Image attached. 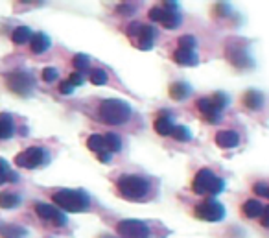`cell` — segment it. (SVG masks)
<instances>
[{
  "instance_id": "6da1fadb",
  "label": "cell",
  "mask_w": 269,
  "mask_h": 238,
  "mask_svg": "<svg viewBox=\"0 0 269 238\" xmlns=\"http://www.w3.org/2000/svg\"><path fill=\"white\" fill-rule=\"evenodd\" d=\"M55 207L65 213H85L91 207V198L85 190L76 189H61L52 196Z\"/></svg>"
},
{
  "instance_id": "7a4b0ae2",
  "label": "cell",
  "mask_w": 269,
  "mask_h": 238,
  "mask_svg": "<svg viewBox=\"0 0 269 238\" xmlns=\"http://www.w3.org/2000/svg\"><path fill=\"white\" fill-rule=\"evenodd\" d=\"M100 120L109 126H122L131 118V105L118 98H109L100 104Z\"/></svg>"
},
{
  "instance_id": "3957f363",
  "label": "cell",
  "mask_w": 269,
  "mask_h": 238,
  "mask_svg": "<svg viewBox=\"0 0 269 238\" xmlns=\"http://www.w3.org/2000/svg\"><path fill=\"white\" fill-rule=\"evenodd\" d=\"M117 189L124 200L142 202V200H146L147 192H149V183L140 176L126 174V176H120L117 179Z\"/></svg>"
},
{
  "instance_id": "277c9868",
  "label": "cell",
  "mask_w": 269,
  "mask_h": 238,
  "mask_svg": "<svg viewBox=\"0 0 269 238\" xmlns=\"http://www.w3.org/2000/svg\"><path fill=\"white\" fill-rule=\"evenodd\" d=\"M192 190L199 196H207V198H214V196L221 194L225 190V181L220 176H216L212 170L208 168H201L194 176L192 181Z\"/></svg>"
},
{
  "instance_id": "5b68a950",
  "label": "cell",
  "mask_w": 269,
  "mask_h": 238,
  "mask_svg": "<svg viewBox=\"0 0 269 238\" xmlns=\"http://www.w3.org/2000/svg\"><path fill=\"white\" fill-rule=\"evenodd\" d=\"M229 105V96L225 92H216L212 96L197 100V111L208 124H218L221 120V111Z\"/></svg>"
},
{
  "instance_id": "8992f818",
  "label": "cell",
  "mask_w": 269,
  "mask_h": 238,
  "mask_svg": "<svg viewBox=\"0 0 269 238\" xmlns=\"http://www.w3.org/2000/svg\"><path fill=\"white\" fill-rule=\"evenodd\" d=\"M50 163V152L46 148L31 146L26 148L24 152H20L15 157V165L20 168H28V170H35V168H43Z\"/></svg>"
},
{
  "instance_id": "52a82bcc",
  "label": "cell",
  "mask_w": 269,
  "mask_h": 238,
  "mask_svg": "<svg viewBox=\"0 0 269 238\" xmlns=\"http://www.w3.org/2000/svg\"><path fill=\"white\" fill-rule=\"evenodd\" d=\"M6 87L17 96L28 98L35 89V79L26 70H13V72L6 74Z\"/></svg>"
},
{
  "instance_id": "ba28073f",
  "label": "cell",
  "mask_w": 269,
  "mask_h": 238,
  "mask_svg": "<svg viewBox=\"0 0 269 238\" xmlns=\"http://www.w3.org/2000/svg\"><path fill=\"white\" fill-rule=\"evenodd\" d=\"M194 214H196V218H199V220L221 222L225 218V207L220 202H216L214 198H210V200H205L203 203L196 205Z\"/></svg>"
},
{
  "instance_id": "9c48e42d",
  "label": "cell",
  "mask_w": 269,
  "mask_h": 238,
  "mask_svg": "<svg viewBox=\"0 0 269 238\" xmlns=\"http://www.w3.org/2000/svg\"><path fill=\"white\" fill-rule=\"evenodd\" d=\"M118 235L122 238H149L151 231L149 227L140 220H122L117 226Z\"/></svg>"
},
{
  "instance_id": "30bf717a",
  "label": "cell",
  "mask_w": 269,
  "mask_h": 238,
  "mask_svg": "<svg viewBox=\"0 0 269 238\" xmlns=\"http://www.w3.org/2000/svg\"><path fill=\"white\" fill-rule=\"evenodd\" d=\"M35 213L37 216L44 222H50V224H54L55 227H65L68 224L67 216L63 213L61 209L54 207V205H48V203H35Z\"/></svg>"
},
{
  "instance_id": "8fae6325",
  "label": "cell",
  "mask_w": 269,
  "mask_h": 238,
  "mask_svg": "<svg viewBox=\"0 0 269 238\" xmlns=\"http://www.w3.org/2000/svg\"><path fill=\"white\" fill-rule=\"evenodd\" d=\"M149 18H151L153 22H160L168 30H173V28H177L183 22V18H181V15L177 11H168V9L159 6L149 9Z\"/></svg>"
},
{
  "instance_id": "7c38bea8",
  "label": "cell",
  "mask_w": 269,
  "mask_h": 238,
  "mask_svg": "<svg viewBox=\"0 0 269 238\" xmlns=\"http://www.w3.org/2000/svg\"><path fill=\"white\" fill-rule=\"evenodd\" d=\"M225 55L229 57V61L233 63L234 67H238V68L253 67V59H251V55H249V52H247V48L240 46V44L231 43L229 46H225Z\"/></svg>"
},
{
  "instance_id": "4fadbf2b",
  "label": "cell",
  "mask_w": 269,
  "mask_h": 238,
  "mask_svg": "<svg viewBox=\"0 0 269 238\" xmlns=\"http://www.w3.org/2000/svg\"><path fill=\"white\" fill-rule=\"evenodd\" d=\"M87 148H89L91 152L96 153L102 163H109L111 157H113V155H111V153L105 150L104 135H98V133L91 135V137H89V141H87Z\"/></svg>"
},
{
  "instance_id": "5bb4252c",
  "label": "cell",
  "mask_w": 269,
  "mask_h": 238,
  "mask_svg": "<svg viewBox=\"0 0 269 238\" xmlns=\"http://www.w3.org/2000/svg\"><path fill=\"white\" fill-rule=\"evenodd\" d=\"M157 41V30H155V26H142L140 31H138V48L140 50H149L155 44Z\"/></svg>"
},
{
  "instance_id": "9a60e30c",
  "label": "cell",
  "mask_w": 269,
  "mask_h": 238,
  "mask_svg": "<svg viewBox=\"0 0 269 238\" xmlns=\"http://www.w3.org/2000/svg\"><path fill=\"white\" fill-rule=\"evenodd\" d=\"M216 144L223 150H231V148H236L240 144V135L236 131H231V129H225V131H220L216 135Z\"/></svg>"
},
{
  "instance_id": "2e32d148",
  "label": "cell",
  "mask_w": 269,
  "mask_h": 238,
  "mask_svg": "<svg viewBox=\"0 0 269 238\" xmlns=\"http://www.w3.org/2000/svg\"><path fill=\"white\" fill-rule=\"evenodd\" d=\"M173 61L181 65V67H196L199 63V55L196 54V50H175L173 54Z\"/></svg>"
},
{
  "instance_id": "e0dca14e",
  "label": "cell",
  "mask_w": 269,
  "mask_h": 238,
  "mask_svg": "<svg viewBox=\"0 0 269 238\" xmlns=\"http://www.w3.org/2000/svg\"><path fill=\"white\" fill-rule=\"evenodd\" d=\"M173 128H175V124H173L171 115L162 111V113L157 116V120H155V131H157L159 135H162V137H170L171 131H173Z\"/></svg>"
},
{
  "instance_id": "ac0fdd59",
  "label": "cell",
  "mask_w": 269,
  "mask_h": 238,
  "mask_svg": "<svg viewBox=\"0 0 269 238\" xmlns=\"http://www.w3.org/2000/svg\"><path fill=\"white\" fill-rule=\"evenodd\" d=\"M50 44H52L50 37L46 35V33H43V31L33 33L30 39V48L33 54H44V52L50 48Z\"/></svg>"
},
{
  "instance_id": "d6986e66",
  "label": "cell",
  "mask_w": 269,
  "mask_h": 238,
  "mask_svg": "<svg viewBox=\"0 0 269 238\" xmlns=\"http://www.w3.org/2000/svg\"><path fill=\"white\" fill-rule=\"evenodd\" d=\"M15 133V122L9 113H0V141L11 139Z\"/></svg>"
},
{
  "instance_id": "ffe728a7",
  "label": "cell",
  "mask_w": 269,
  "mask_h": 238,
  "mask_svg": "<svg viewBox=\"0 0 269 238\" xmlns=\"http://www.w3.org/2000/svg\"><path fill=\"white\" fill-rule=\"evenodd\" d=\"M0 237L2 238H26L28 231L20 226H13V224H0Z\"/></svg>"
},
{
  "instance_id": "44dd1931",
  "label": "cell",
  "mask_w": 269,
  "mask_h": 238,
  "mask_svg": "<svg viewBox=\"0 0 269 238\" xmlns=\"http://www.w3.org/2000/svg\"><path fill=\"white\" fill-rule=\"evenodd\" d=\"M244 105L247 107V109H251V111L262 109L264 94H262V92H258V91H247L244 94Z\"/></svg>"
},
{
  "instance_id": "7402d4cb",
  "label": "cell",
  "mask_w": 269,
  "mask_h": 238,
  "mask_svg": "<svg viewBox=\"0 0 269 238\" xmlns=\"http://www.w3.org/2000/svg\"><path fill=\"white\" fill-rule=\"evenodd\" d=\"M170 96L173 100H186L190 96V85L188 83H183V81H175V83H171L170 85Z\"/></svg>"
},
{
  "instance_id": "603a6c76",
  "label": "cell",
  "mask_w": 269,
  "mask_h": 238,
  "mask_svg": "<svg viewBox=\"0 0 269 238\" xmlns=\"http://www.w3.org/2000/svg\"><path fill=\"white\" fill-rule=\"evenodd\" d=\"M18 176L15 172H11L9 168V163H7L6 159L0 157V185L7 183V181H11V183H17Z\"/></svg>"
},
{
  "instance_id": "cb8c5ba5",
  "label": "cell",
  "mask_w": 269,
  "mask_h": 238,
  "mask_svg": "<svg viewBox=\"0 0 269 238\" xmlns=\"http://www.w3.org/2000/svg\"><path fill=\"white\" fill-rule=\"evenodd\" d=\"M22 198L13 192H0V209H15L20 205Z\"/></svg>"
},
{
  "instance_id": "d4e9b609",
  "label": "cell",
  "mask_w": 269,
  "mask_h": 238,
  "mask_svg": "<svg viewBox=\"0 0 269 238\" xmlns=\"http://www.w3.org/2000/svg\"><path fill=\"white\" fill-rule=\"evenodd\" d=\"M104 142H105V150H107L111 155H113V153H118L122 150V139H120L117 133L104 135Z\"/></svg>"
},
{
  "instance_id": "484cf974",
  "label": "cell",
  "mask_w": 269,
  "mask_h": 238,
  "mask_svg": "<svg viewBox=\"0 0 269 238\" xmlns=\"http://www.w3.org/2000/svg\"><path fill=\"white\" fill-rule=\"evenodd\" d=\"M31 30L28 28V26H18V28H15L13 30V33H11V41L15 44H24V43H28L31 39Z\"/></svg>"
},
{
  "instance_id": "4316f807",
  "label": "cell",
  "mask_w": 269,
  "mask_h": 238,
  "mask_svg": "<svg viewBox=\"0 0 269 238\" xmlns=\"http://www.w3.org/2000/svg\"><path fill=\"white\" fill-rule=\"evenodd\" d=\"M262 213L264 207L258 200H249V202L244 203V214L247 218H258V216H262Z\"/></svg>"
},
{
  "instance_id": "83f0119b",
  "label": "cell",
  "mask_w": 269,
  "mask_h": 238,
  "mask_svg": "<svg viewBox=\"0 0 269 238\" xmlns=\"http://www.w3.org/2000/svg\"><path fill=\"white\" fill-rule=\"evenodd\" d=\"M170 137H173L177 142H188L192 141V131H190L186 126H175Z\"/></svg>"
},
{
  "instance_id": "f1b7e54d",
  "label": "cell",
  "mask_w": 269,
  "mask_h": 238,
  "mask_svg": "<svg viewBox=\"0 0 269 238\" xmlns=\"http://www.w3.org/2000/svg\"><path fill=\"white\" fill-rule=\"evenodd\" d=\"M72 65L76 67V70L80 74H83L85 70H89V57L83 54H76L72 59Z\"/></svg>"
},
{
  "instance_id": "f546056e",
  "label": "cell",
  "mask_w": 269,
  "mask_h": 238,
  "mask_svg": "<svg viewBox=\"0 0 269 238\" xmlns=\"http://www.w3.org/2000/svg\"><path fill=\"white\" fill-rule=\"evenodd\" d=\"M179 50H196L197 46V41H196V37H192V35H183V37H179Z\"/></svg>"
},
{
  "instance_id": "4dcf8cb0",
  "label": "cell",
  "mask_w": 269,
  "mask_h": 238,
  "mask_svg": "<svg viewBox=\"0 0 269 238\" xmlns=\"http://www.w3.org/2000/svg\"><path fill=\"white\" fill-rule=\"evenodd\" d=\"M91 81L94 85H105L107 83V72L102 68H94L91 72Z\"/></svg>"
},
{
  "instance_id": "1f68e13d",
  "label": "cell",
  "mask_w": 269,
  "mask_h": 238,
  "mask_svg": "<svg viewBox=\"0 0 269 238\" xmlns=\"http://www.w3.org/2000/svg\"><path fill=\"white\" fill-rule=\"evenodd\" d=\"M57 78H59V72H57V68L46 67L43 70V79L46 81V83H52V81H55Z\"/></svg>"
},
{
  "instance_id": "d6a6232c",
  "label": "cell",
  "mask_w": 269,
  "mask_h": 238,
  "mask_svg": "<svg viewBox=\"0 0 269 238\" xmlns=\"http://www.w3.org/2000/svg\"><path fill=\"white\" fill-rule=\"evenodd\" d=\"M67 81L74 87V89H76V87L83 85V81H85V79H83V74H80V72H72V74H70V76H68Z\"/></svg>"
},
{
  "instance_id": "836d02e7",
  "label": "cell",
  "mask_w": 269,
  "mask_h": 238,
  "mask_svg": "<svg viewBox=\"0 0 269 238\" xmlns=\"http://www.w3.org/2000/svg\"><path fill=\"white\" fill-rule=\"evenodd\" d=\"M142 24H138V22H131V24L128 26V35L129 37H134L138 35V31H140Z\"/></svg>"
},
{
  "instance_id": "e575fe53",
  "label": "cell",
  "mask_w": 269,
  "mask_h": 238,
  "mask_svg": "<svg viewBox=\"0 0 269 238\" xmlns=\"http://www.w3.org/2000/svg\"><path fill=\"white\" fill-rule=\"evenodd\" d=\"M268 189H269V185H266V183H257L255 187H253V190H255L258 196H266Z\"/></svg>"
},
{
  "instance_id": "d590c367",
  "label": "cell",
  "mask_w": 269,
  "mask_h": 238,
  "mask_svg": "<svg viewBox=\"0 0 269 238\" xmlns=\"http://www.w3.org/2000/svg\"><path fill=\"white\" fill-rule=\"evenodd\" d=\"M59 91H61V94H72L74 92V87L68 83V81H63L61 85H59Z\"/></svg>"
},
{
  "instance_id": "8d00e7d4",
  "label": "cell",
  "mask_w": 269,
  "mask_h": 238,
  "mask_svg": "<svg viewBox=\"0 0 269 238\" xmlns=\"http://www.w3.org/2000/svg\"><path fill=\"white\" fill-rule=\"evenodd\" d=\"M262 226L266 227V229H269V207L264 209V213H262Z\"/></svg>"
},
{
  "instance_id": "74e56055",
  "label": "cell",
  "mask_w": 269,
  "mask_h": 238,
  "mask_svg": "<svg viewBox=\"0 0 269 238\" xmlns=\"http://www.w3.org/2000/svg\"><path fill=\"white\" fill-rule=\"evenodd\" d=\"M266 198H269V189H268V192H266Z\"/></svg>"
},
{
  "instance_id": "f35d334b",
  "label": "cell",
  "mask_w": 269,
  "mask_h": 238,
  "mask_svg": "<svg viewBox=\"0 0 269 238\" xmlns=\"http://www.w3.org/2000/svg\"><path fill=\"white\" fill-rule=\"evenodd\" d=\"M102 238H113V237H102Z\"/></svg>"
}]
</instances>
